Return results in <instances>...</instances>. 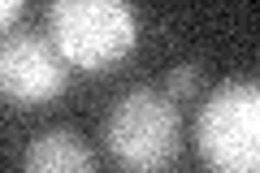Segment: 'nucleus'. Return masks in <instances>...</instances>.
I'll list each match as a JSON object with an SVG mask.
<instances>
[{"label":"nucleus","mask_w":260,"mask_h":173,"mask_svg":"<svg viewBox=\"0 0 260 173\" xmlns=\"http://www.w3.org/2000/svg\"><path fill=\"white\" fill-rule=\"evenodd\" d=\"M104 147L130 173H165L182 156V113L156 87H130L104 117Z\"/></svg>","instance_id":"f257e3e1"},{"label":"nucleus","mask_w":260,"mask_h":173,"mask_svg":"<svg viewBox=\"0 0 260 173\" xmlns=\"http://www.w3.org/2000/svg\"><path fill=\"white\" fill-rule=\"evenodd\" d=\"M44 22L56 52L87 74L117 65L139 39V18L126 0H52Z\"/></svg>","instance_id":"f03ea898"},{"label":"nucleus","mask_w":260,"mask_h":173,"mask_svg":"<svg viewBox=\"0 0 260 173\" xmlns=\"http://www.w3.org/2000/svg\"><path fill=\"white\" fill-rule=\"evenodd\" d=\"M195 147L213 173H260V78H230L208 91Z\"/></svg>","instance_id":"7ed1b4c3"},{"label":"nucleus","mask_w":260,"mask_h":173,"mask_svg":"<svg viewBox=\"0 0 260 173\" xmlns=\"http://www.w3.org/2000/svg\"><path fill=\"white\" fill-rule=\"evenodd\" d=\"M0 87H5V100L22 109L48 104L70 87V61L56 52L48 35L9 30L0 44Z\"/></svg>","instance_id":"20e7f679"},{"label":"nucleus","mask_w":260,"mask_h":173,"mask_svg":"<svg viewBox=\"0 0 260 173\" xmlns=\"http://www.w3.org/2000/svg\"><path fill=\"white\" fill-rule=\"evenodd\" d=\"M22 173H95V156L78 130L52 126V130H39L26 143Z\"/></svg>","instance_id":"39448f33"},{"label":"nucleus","mask_w":260,"mask_h":173,"mask_svg":"<svg viewBox=\"0 0 260 173\" xmlns=\"http://www.w3.org/2000/svg\"><path fill=\"white\" fill-rule=\"evenodd\" d=\"M195 91H200V65L195 61H178L174 70H169V78H165V95L174 104H182V100H191Z\"/></svg>","instance_id":"423d86ee"},{"label":"nucleus","mask_w":260,"mask_h":173,"mask_svg":"<svg viewBox=\"0 0 260 173\" xmlns=\"http://www.w3.org/2000/svg\"><path fill=\"white\" fill-rule=\"evenodd\" d=\"M22 9H26L22 0H5V5H0V18H5V22H13V18H22Z\"/></svg>","instance_id":"0eeeda50"}]
</instances>
